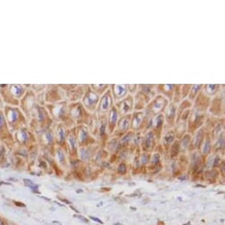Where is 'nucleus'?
I'll list each match as a JSON object with an SVG mask.
<instances>
[{
    "instance_id": "1",
    "label": "nucleus",
    "mask_w": 225,
    "mask_h": 225,
    "mask_svg": "<svg viewBox=\"0 0 225 225\" xmlns=\"http://www.w3.org/2000/svg\"><path fill=\"white\" fill-rule=\"evenodd\" d=\"M90 219H91V220H94V221H95V222H97V223H101V224H103V223L101 221L100 219H97V218H95V217H93V216L90 217Z\"/></svg>"
}]
</instances>
